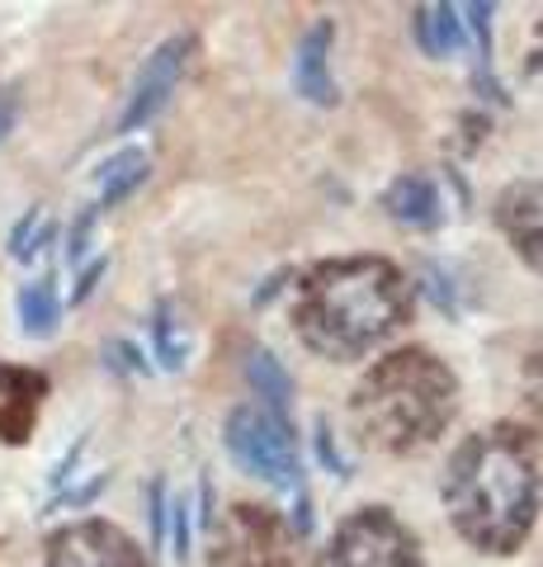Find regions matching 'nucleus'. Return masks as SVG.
Here are the masks:
<instances>
[{
	"mask_svg": "<svg viewBox=\"0 0 543 567\" xmlns=\"http://www.w3.org/2000/svg\"><path fill=\"white\" fill-rule=\"evenodd\" d=\"M247 383L255 398H265L270 416L293 425V379H289V369L274 360V350H265V346L247 350Z\"/></svg>",
	"mask_w": 543,
	"mask_h": 567,
	"instance_id": "obj_13",
	"label": "nucleus"
},
{
	"mask_svg": "<svg viewBox=\"0 0 543 567\" xmlns=\"http://www.w3.org/2000/svg\"><path fill=\"white\" fill-rule=\"evenodd\" d=\"M317 567H426V548L397 511L359 506L326 535Z\"/></svg>",
	"mask_w": 543,
	"mask_h": 567,
	"instance_id": "obj_4",
	"label": "nucleus"
},
{
	"mask_svg": "<svg viewBox=\"0 0 543 567\" xmlns=\"http://www.w3.org/2000/svg\"><path fill=\"white\" fill-rule=\"evenodd\" d=\"M43 567H152L124 525L85 516L52 529L43 544Z\"/></svg>",
	"mask_w": 543,
	"mask_h": 567,
	"instance_id": "obj_7",
	"label": "nucleus"
},
{
	"mask_svg": "<svg viewBox=\"0 0 543 567\" xmlns=\"http://www.w3.org/2000/svg\"><path fill=\"white\" fill-rule=\"evenodd\" d=\"M411 14H416L411 33H416V43H420L426 58L449 62L453 52L463 48V20H459V10L453 6H416Z\"/></svg>",
	"mask_w": 543,
	"mask_h": 567,
	"instance_id": "obj_14",
	"label": "nucleus"
},
{
	"mask_svg": "<svg viewBox=\"0 0 543 567\" xmlns=\"http://www.w3.org/2000/svg\"><path fill=\"white\" fill-rule=\"evenodd\" d=\"M147 171H152V156L143 147H124V152H114L109 162H100L95 171V185H100V199L95 208H114V204H124L128 194L147 181Z\"/></svg>",
	"mask_w": 543,
	"mask_h": 567,
	"instance_id": "obj_15",
	"label": "nucleus"
},
{
	"mask_svg": "<svg viewBox=\"0 0 543 567\" xmlns=\"http://www.w3.org/2000/svg\"><path fill=\"white\" fill-rule=\"evenodd\" d=\"M524 393H530V402L543 412V350L534 354L530 364H524Z\"/></svg>",
	"mask_w": 543,
	"mask_h": 567,
	"instance_id": "obj_23",
	"label": "nucleus"
},
{
	"mask_svg": "<svg viewBox=\"0 0 543 567\" xmlns=\"http://www.w3.org/2000/svg\"><path fill=\"white\" fill-rule=\"evenodd\" d=\"M104 270H109V260H104V256H95L91 265H85V270H81V279H76V293H72V303H85V298L95 293V284H100V275H104Z\"/></svg>",
	"mask_w": 543,
	"mask_h": 567,
	"instance_id": "obj_22",
	"label": "nucleus"
},
{
	"mask_svg": "<svg viewBox=\"0 0 543 567\" xmlns=\"http://www.w3.org/2000/svg\"><path fill=\"white\" fill-rule=\"evenodd\" d=\"M20 322L29 336H52L62 322V298H58V284L52 279H33L20 289Z\"/></svg>",
	"mask_w": 543,
	"mask_h": 567,
	"instance_id": "obj_16",
	"label": "nucleus"
},
{
	"mask_svg": "<svg viewBox=\"0 0 543 567\" xmlns=\"http://www.w3.org/2000/svg\"><path fill=\"white\" fill-rule=\"evenodd\" d=\"M48 374L24 364H0V440L6 445H24L39 421V406L48 398Z\"/></svg>",
	"mask_w": 543,
	"mask_h": 567,
	"instance_id": "obj_11",
	"label": "nucleus"
},
{
	"mask_svg": "<svg viewBox=\"0 0 543 567\" xmlns=\"http://www.w3.org/2000/svg\"><path fill=\"white\" fill-rule=\"evenodd\" d=\"M152 341H156V360H161V369H185L189 336H185V322L175 317L170 303H156V312H152Z\"/></svg>",
	"mask_w": 543,
	"mask_h": 567,
	"instance_id": "obj_17",
	"label": "nucleus"
},
{
	"mask_svg": "<svg viewBox=\"0 0 543 567\" xmlns=\"http://www.w3.org/2000/svg\"><path fill=\"white\" fill-rule=\"evenodd\" d=\"M440 496L449 525L468 548L487 558H511L534 535L543 511L539 445L511 421L482 425L449 454Z\"/></svg>",
	"mask_w": 543,
	"mask_h": 567,
	"instance_id": "obj_1",
	"label": "nucleus"
},
{
	"mask_svg": "<svg viewBox=\"0 0 543 567\" xmlns=\"http://www.w3.org/2000/svg\"><path fill=\"white\" fill-rule=\"evenodd\" d=\"M378 204L397 227H416V233H435V227H445V218H449L445 185L435 181L430 171H401L397 181H388Z\"/></svg>",
	"mask_w": 543,
	"mask_h": 567,
	"instance_id": "obj_10",
	"label": "nucleus"
},
{
	"mask_svg": "<svg viewBox=\"0 0 543 567\" xmlns=\"http://www.w3.org/2000/svg\"><path fill=\"white\" fill-rule=\"evenodd\" d=\"M208 567H297L293 525L274 506L237 502L208 529Z\"/></svg>",
	"mask_w": 543,
	"mask_h": 567,
	"instance_id": "obj_6",
	"label": "nucleus"
},
{
	"mask_svg": "<svg viewBox=\"0 0 543 567\" xmlns=\"http://www.w3.org/2000/svg\"><path fill=\"white\" fill-rule=\"evenodd\" d=\"M524 71H530V81L543 85V20L534 29V43H530V62H524Z\"/></svg>",
	"mask_w": 543,
	"mask_h": 567,
	"instance_id": "obj_24",
	"label": "nucleus"
},
{
	"mask_svg": "<svg viewBox=\"0 0 543 567\" xmlns=\"http://www.w3.org/2000/svg\"><path fill=\"white\" fill-rule=\"evenodd\" d=\"M222 445L232 454V464L241 473L260 477L279 492H293L303 496V454H297V440H293V425L270 416L265 406H237L222 425Z\"/></svg>",
	"mask_w": 543,
	"mask_h": 567,
	"instance_id": "obj_5",
	"label": "nucleus"
},
{
	"mask_svg": "<svg viewBox=\"0 0 543 567\" xmlns=\"http://www.w3.org/2000/svg\"><path fill=\"white\" fill-rule=\"evenodd\" d=\"M416 293L388 256H336L307 265L293 284V331L331 364H359L411 322Z\"/></svg>",
	"mask_w": 543,
	"mask_h": 567,
	"instance_id": "obj_2",
	"label": "nucleus"
},
{
	"mask_svg": "<svg viewBox=\"0 0 543 567\" xmlns=\"http://www.w3.org/2000/svg\"><path fill=\"white\" fill-rule=\"evenodd\" d=\"M52 237H58L52 218H43V208H29L24 218L14 223V233H10V256L14 260H33L43 246H52Z\"/></svg>",
	"mask_w": 543,
	"mask_h": 567,
	"instance_id": "obj_18",
	"label": "nucleus"
},
{
	"mask_svg": "<svg viewBox=\"0 0 543 567\" xmlns=\"http://www.w3.org/2000/svg\"><path fill=\"white\" fill-rule=\"evenodd\" d=\"M189 58H195V39H189V33H175V39L152 48V58L137 66V76H133V91L124 100V114H118V133L147 128V123L166 110V100L175 95V85H180Z\"/></svg>",
	"mask_w": 543,
	"mask_h": 567,
	"instance_id": "obj_8",
	"label": "nucleus"
},
{
	"mask_svg": "<svg viewBox=\"0 0 543 567\" xmlns=\"http://www.w3.org/2000/svg\"><path fill=\"white\" fill-rule=\"evenodd\" d=\"M95 218H100V208L91 204V208H85L81 218H76L72 237H66V260H72V265H81V260H85V251H91V233H95Z\"/></svg>",
	"mask_w": 543,
	"mask_h": 567,
	"instance_id": "obj_19",
	"label": "nucleus"
},
{
	"mask_svg": "<svg viewBox=\"0 0 543 567\" xmlns=\"http://www.w3.org/2000/svg\"><path fill=\"white\" fill-rule=\"evenodd\" d=\"M331 43H336V24L331 20H317L303 33V43H297L293 85H297V95L312 100V104H336L341 100L336 71H331Z\"/></svg>",
	"mask_w": 543,
	"mask_h": 567,
	"instance_id": "obj_12",
	"label": "nucleus"
},
{
	"mask_svg": "<svg viewBox=\"0 0 543 567\" xmlns=\"http://www.w3.org/2000/svg\"><path fill=\"white\" fill-rule=\"evenodd\" d=\"M14 118H20V104H14L10 91H0V142H6V133L14 128Z\"/></svg>",
	"mask_w": 543,
	"mask_h": 567,
	"instance_id": "obj_25",
	"label": "nucleus"
},
{
	"mask_svg": "<svg viewBox=\"0 0 543 567\" xmlns=\"http://www.w3.org/2000/svg\"><path fill=\"white\" fill-rule=\"evenodd\" d=\"M109 364L114 369H124V374H147V360H143V350H137L133 341H109Z\"/></svg>",
	"mask_w": 543,
	"mask_h": 567,
	"instance_id": "obj_20",
	"label": "nucleus"
},
{
	"mask_svg": "<svg viewBox=\"0 0 543 567\" xmlns=\"http://www.w3.org/2000/svg\"><path fill=\"white\" fill-rule=\"evenodd\" d=\"M492 218L501 227V237L511 241V251L530 265L534 275H543V181L524 175V181L501 185Z\"/></svg>",
	"mask_w": 543,
	"mask_h": 567,
	"instance_id": "obj_9",
	"label": "nucleus"
},
{
	"mask_svg": "<svg viewBox=\"0 0 543 567\" xmlns=\"http://www.w3.org/2000/svg\"><path fill=\"white\" fill-rule=\"evenodd\" d=\"M317 454H322V464H331V473L345 477V458H341L336 435H331V425H326V421H317Z\"/></svg>",
	"mask_w": 543,
	"mask_h": 567,
	"instance_id": "obj_21",
	"label": "nucleus"
},
{
	"mask_svg": "<svg viewBox=\"0 0 543 567\" xmlns=\"http://www.w3.org/2000/svg\"><path fill=\"white\" fill-rule=\"evenodd\" d=\"M459 374L426 346L388 350L349 393V425L378 454H420L459 416Z\"/></svg>",
	"mask_w": 543,
	"mask_h": 567,
	"instance_id": "obj_3",
	"label": "nucleus"
}]
</instances>
